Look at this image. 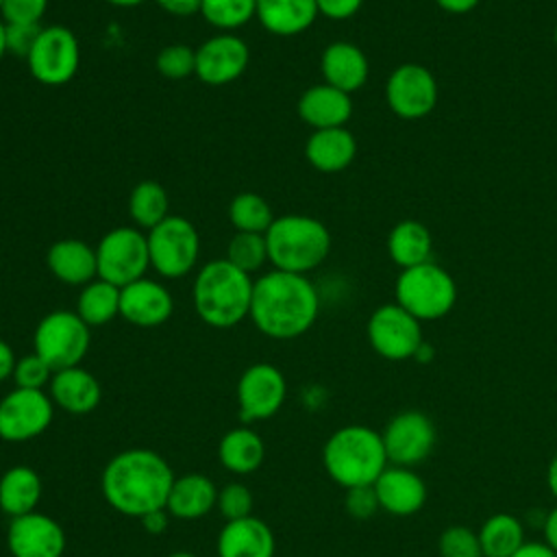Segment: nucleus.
I'll list each match as a JSON object with an SVG mask.
<instances>
[{"label": "nucleus", "instance_id": "nucleus-2", "mask_svg": "<svg viewBox=\"0 0 557 557\" xmlns=\"http://www.w3.org/2000/svg\"><path fill=\"white\" fill-rule=\"evenodd\" d=\"M320 311V298L307 274L270 270L252 285L250 320L272 339H294L307 333Z\"/></svg>", "mask_w": 557, "mask_h": 557}, {"label": "nucleus", "instance_id": "nucleus-20", "mask_svg": "<svg viewBox=\"0 0 557 557\" xmlns=\"http://www.w3.org/2000/svg\"><path fill=\"white\" fill-rule=\"evenodd\" d=\"M274 533L257 516L226 520L215 540L218 557H274Z\"/></svg>", "mask_w": 557, "mask_h": 557}, {"label": "nucleus", "instance_id": "nucleus-52", "mask_svg": "<svg viewBox=\"0 0 557 557\" xmlns=\"http://www.w3.org/2000/svg\"><path fill=\"white\" fill-rule=\"evenodd\" d=\"M107 2L113 4V7H137L141 2H146V0H107Z\"/></svg>", "mask_w": 557, "mask_h": 557}, {"label": "nucleus", "instance_id": "nucleus-46", "mask_svg": "<svg viewBox=\"0 0 557 557\" xmlns=\"http://www.w3.org/2000/svg\"><path fill=\"white\" fill-rule=\"evenodd\" d=\"M141 520L144 531H148L150 535H159L168 529V509H154L150 513H146Z\"/></svg>", "mask_w": 557, "mask_h": 557}, {"label": "nucleus", "instance_id": "nucleus-45", "mask_svg": "<svg viewBox=\"0 0 557 557\" xmlns=\"http://www.w3.org/2000/svg\"><path fill=\"white\" fill-rule=\"evenodd\" d=\"M165 13L176 15V17H189L200 13L202 0H154Z\"/></svg>", "mask_w": 557, "mask_h": 557}, {"label": "nucleus", "instance_id": "nucleus-48", "mask_svg": "<svg viewBox=\"0 0 557 557\" xmlns=\"http://www.w3.org/2000/svg\"><path fill=\"white\" fill-rule=\"evenodd\" d=\"M511 557H557L546 542H524Z\"/></svg>", "mask_w": 557, "mask_h": 557}, {"label": "nucleus", "instance_id": "nucleus-47", "mask_svg": "<svg viewBox=\"0 0 557 557\" xmlns=\"http://www.w3.org/2000/svg\"><path fill=\"white\" fill-rule=\"evenodd\" d=\"M15 363H17V359H15L13 348L9 346V342H4V339L0 337V383L7 381L9 376H13Z\"/></svg>", "mask_w": 557, "mask_h": 557}, {"label": "nucleus", "instance_id": "nucleus-17", "mask_svg": "<svg viewBox=\"0 0 557 557\" xmlns=\"http://www.w3.org/2000/svg\"><path fill=\"white\" fill-rule=\"evenodd\" d=\"M63 527L39 511L11 518L7 529V548L13 557H63Z\"/></svg>", "mask_w": 557, "mask_h": 557}, {"label": "nucleus", "instance_id": "nucleus-30", "mask_svg": "<svg viewBox=\"0 0 557 557\" xmlns=\"http://www.w3.org/2000/svg\"><path fill=\"white\" fill-rule=\"evenodd\" d=\"M433 239L429 228L418 220H400L387 237V252L403 270L431 261Z\"/></svg>", "mask_w": 557, "mask_h": 557}, {"label": "nucleus", "instance_id": "nucleus-39", "mask_svg": "<svg viewBox=\"0 0 557 557\" xmlns=\"http://www.w3.org/2000/svg\"><path fill=\"white\" fill-rule=\"evenodd\" d=\"M52 374H54V370L37 352H30V355H24L17 359L11 379L15 381V387L44 389L46 385H50Z\"/></svg>", "mask_w": 557, "mask_h": 557}, {"label": "nucleus", "instance_id": "nucleus-33", "mask_svg": "<svg viewBox=\"0 0 557 557\" xmlns=\"http://www.w3.org/2000/svg\"><path fill=\"white\" fill-rule=\"evenodd\" d=\"M168 191L157 181H141L131 189L128 196V213L133 222L141 228H154L159 222H163L168 213Z\"/></svg>", "mask_w": 557, "mask_h": 557}, {"label": "nucleus", "instance_id": "nucleus-42", "mask_svg": "<svg viewBox=\"0 0 557 557\" xmlns=\"http://www.w3.org/2000/svg\"><path fill=\"white\" fill-rule=\"evenodd\" d=\"M41 24H7L4 22V41H7V52L26 59L28 52L33 50L39 33H41Z\"/></svg>", "mask_w": 557, "mask_h": 557}, {"label": "nucleus", "instance_id": "nucleus-26", "mask_svg": "<svg viewBox=\"0 0 557 557\" xmlns=\"http://www.w3.org/2000/svg\"><path fill=\"white\" fill-rule=\"evenodd\" d=\"M218 505V487L215 483L200 474L189 472L183 476H174L170 496H168V513L181 520H198L207 516Z\"/></svg>", "mask_w": 557, "mask_h": 557}, {"label": "nucleus", "instance_id": "nucleus-31", "mask_svg": "<svg viewBox=\"0 0 557 557\" xmlns=\"http://www.w3.org/2000/svg\"><path fill=\"white\" fill-rule=\"evenodd\" d=\"M476 533L483 557H511L524 544V524L513 513L490 516Z\"/></svg>", "mask_w": 557, "mask_h": 557}, {"label": "nucleus", "instance_id": "nucleus-27", "mask_svg": "<svg viewBox=\"0 0 557 557\" xmlns=\"http://www.w3.org/2000/svg\"><path fill=\"white\" fill-rule=\"evenodd\" d=\"M315 0H257L259 24L278 37L305 33L318 17Z\"/></svg>", "mask_w": 557, "mask_h": 557}, {"label": "nucleus", "instance_id": "nucleus-53", "mask_svg": "<svg viewBox=\"0 0 557 557\" xmlns=\"http://www.w3.org/2000/svg\"><path fill=\"white\" fill-rule=\"evenodd\" d=\"M7 54V41H4V22L0 20V61Z\"/></svg>", "mask_w": 557, "mask_h": 557}, {"label": "nucleus", "instance_id": "nucleus-16", "mask_svg": "<svg viewBox=\"0 0 557 557\" xmlns=\"http://www.w3.org/2000/svg\"><path fill=\"white\" fill-rule=\"evenodd\" d=\"M250 61L246 41L233 33H218L196 48V76L213 87L237 81Z\"/></svg>", "mask_w": 557, "mask_h": 557}, {"label": "nucleus", "instance_id": "nucleus-21", "mask_svg": "<svg viewBox=\"0 0 557 557\" xmlns=\"http://www.w3.org/2000/svg\"><path fill=\"white\" fill-rule=\"evenodd\" d=\"M298 117L309 124L313 131L320 128H337L344 126L352 115L350 94L320 83L305 89L298 98Z\"/></svg>", "mask_w": 557, "mask_h": 557}, {"label": "nucleus", "instance_id": "nucleus-22", "mask_svg": "<svg viewBox=\"0 0 557 557\" xmlns=\"http://www.w3.org/2000/svg\"><path fill=\"white\" fill-rule=\"evenodd\" d=\"M48 387H50L48 396L52 398L54 407L72 416H85L94 411L102 398L98 379L81 366L57 370Z\"/></svg>", "mask_w": 557, "mask_h": 557}, {"label": "nucleus", "instance_id": "nucleus-55", "mask_svg": "<svg viewBox=\"0 0 557 557\" xmlns=\"http://www.w3.org/2000/svg\"><path fill=\"white\" fill-rule=\"evenodd\" d=\"M553 41H555V46H557V26H555V30H553Z\"/></svg>", "mask_w": 557, "mask_h": 557}, {"label": "nucleus", "instance_id": "nucleus-34", "mask_svg": "<svg viewBox=\"0 0 557 557\" xmlns=\"http://www.w3.org/2000/svg\"><path fill=\"white\" fill-rule=\"evenodd\" d=\"M228 220L237 233H265L274 222V213L263 196L244 191L231 200Z\"/></svg>", "mask_w": 557, "mask_h": 557}, {"label": "nucleus", "instance_id": "nucleus-11", "mask_svg": "<svg viewBox=\"0 0 557 557\" xmlns=\"http://www.w3.org/2000/svg\"><path fill=\"white\" fill-rule=\"evenodd\" d=\"M366 333L372 350L387 361H405L416 357L424 342L420 320L398 302L376 307L368 320Z\"/></svg>", "mask_w": 557, "mask_h": 557}, {"label": "nucleus", "instance_id": "nucleus-23", "mask_svg": "<svg viewBox=\"0 0 557 557\" xmlns=\"http://www.w3.org/2000/svg\"><path fill=\"white\" fill-rule=\"evenodd\" d=\"M320 70H322L324 83L346 94L361 89L370 74L368 57L359 46L350 41L329 44L320 57Z\"/></svg>", "mask_w": 557, "mask_h": 557}, {"label": "nucleus", "instance_id": "nucleus-1", "mask_svg": "<svg viewBox=\"0 0 557 557\" xmlns=\"http://www.w3.org/2000/svg\"><path fill=\"white\" fill-rule=\"evenodd\" d=\"M174 483L170 463L150 448H126L109 459L100 487L107 505L122 516L144 518L165 509Z\"/></svg>", "mask_w": 557, "mask_h": 557}, {"label": "nucleus", "instance_id": "nucleus-12", "mask_svg": "<svg viewBox=\"0 0 557 557\" xmlns=\"http://www.w3.org/2000/svg\"><path fill=\"white\" fill-rule=\"evenodd\" d=\"M54 418V403L44 389L15 387L0 398V440L20 444L48 431Z\"/></svg>", "mask_w": 557, "mask_h": 557}, {"label": "nucleus", "instance_id": "nucleus-29", "mask_svg": "<svg viewBox=\"0 0 557 557\" xmlns=\"http://www.w3.org/2000/svg\"><path fill=\"white\" fill-rule=\"evenodd\" d=\"M44 485L30 466H13L0 476V509L9 518L37 511Z\"/></svg>", "mask_w": 557, "mask_h": 557}, {"label": "nucleus", "instance_id": "nucleus-35", "mask_svg": "<svg viewBox=\"0 0 557 557\" xmlns=\"http://www.w3.org/2000/svg\"><path fill=\"white\" fill-rule=\"evenodd\" d=\"M200 15L213 28L231 33L257 15V0H202Z\"/></svg>", "mask_w": 557, "mask_h": 557}, {"label": "nucleus", "instance_id": "nucleus-40", "mask_svg": "<svg viewBox=\"0 0 557 557\" xmlns=\"http://www.w3.org/2000/svg\"><path fill=\"white\" fill-rule=\"evenodd\" d=\"M252 492L239 483H226L220 492H218V509L224 516V520H239V518H248L252 516Z\"/></svg>", "mask_w": 557, "mask_h": 557}, {"label": "nucleus", "instance_id": "nucleus-9", "mask_svg": "<svg viewBox=\"0 0 557 557\" xmlns=\"http://www.w3.org/2000/svg\"><path fill=\"white\" fill-rule=\"evenodd\" d=\"M98 276L124 287L146 274L150 268L148 237L133 226H117L102 235L96 246Z\"/></svg>", "mask_w": 557, "mask_h": 557}, {"label": "nucleus", "instance_id": "nucleus-41", "mask_svg": "<svg viewBox=\"0 0 557 557\" xmlns=\"http://www.w3.org/2000/svg\"><path fill=\"white\" fill-rule=\"evenodd\" d=\"M48 0H2L0 15L7 24H41Z\"/></svg>", "mask_w": 557, "mask_h": 557}, {"label": "nucleus", "instance_id": "nucleus-7", "mask_svg": "<svg viewBox=\"0 0 557 557\" xmlns=\"http://www.w3.org/2000/svg\"><path fill=\"white\" fill-rule=\"evenodd\" d=\"M91 326L83 322L76 311L59 309L44 315L35 329V352L57 372L81 366L89 350Z\"/></svg>", "mask_w": 557, "mask_h": 557}, {"label": "nucleus", "instance_id": "nucleus-38", "mask_svg": "<svg viewBox=\"0 0 557 557\" xmlns=\"http://www.w3.org/2000/svg\"><path fill=\"white\" fill-rule=\"evenodd\" d=\"M157 72L168 81H181L196 74V50L185 44H172L159 50Z\"/></svg>", "mask_w": 557, "mask_h": 557}, {"label": "nucleus", "instance_id": "nucleus-5", "mask_svg": "<svg viewBox=\"0 0 557 557\" xmlns=\"http://www.w3.org/2000/svg\"><path fill=\"white\" fill-rule=\"evenodd\" d=\"M265 244L274 270L307 274L329 257L331 233L318 218L287 213L274 218L265 231Z\"/></svg>", "mask_w": 557, "mask_h": 557}, {"label": "nucleus", "instance_id": "nucleus-8", "mask_svg": "<svg viewBox=\"0 0 557 557\" xmlns=\"http://www.w3.org/2000/svg\"><path fill=\"white\" fill-rule=\"evenodd\" d=\"M150 268L163 278H181L189 274L200 255V235L183 215H168L148 231Z\"/></svg>", "mask_w": 557, "mask_h": 557}, {"label": "nucleus", "instance_id": "nucleus-37", "mask_svg": "<svg viewBox=\"0 0 557 557\" xmlns=\"http://www.w3.org/2000/svg\"><path fill=\"white\" fill-rule=\"evenodd\" d=\"M440 557H483L479 533L466 524L446 527L437 540Z\"/></svg>", "mask_w": 557, "mask_h": 557}, {"label": "nucleus", "instance_id": "nucleus-3", "mask_svg": "<svg viewBox=\"0 0 557 557\" xmlns=\"http://www.w3.org/2000/svg\"><path fill=\"white\" fill-rule=\"evenodd\" d=\"M252 276L228 259L205 263L194 281L191 300L198 318L213 329H231L250 315Z\"/></svg>", "mask_w": 557, "mask_h": 557}, {"label": "nucleus", "instance_id": "nucleus-49", "mask_svg": "<svg viewBox=\"0 0 557 557\" xmlns=\"http://www.w3.org/2000/svg\"><path fill=\"white\" fill-rule=\"evenodd\" d=\"M544 540L557 553V507H553L544 518Z\"/></svg>", "mask_w": 557, "mask_h": 557}, {"label": "nucleus", "instance_id": "nucleus-4", "mask_svg": "<svg viewBox=\"0 0 557 557\" xmlns=\"http://www.w3.org/2000/svg\"><path fill=\"white\" fill-rule=\"evenodd\" d=\"M322 466L337 485L350 490L374 485L389 461L379 431L363 424H348L333 431L324 442Z\"/></svg>", "mask_w": 557, "mask_h": 557}, {"label": "nucleus", "instance_id": "nucleus-15", "mask_svg": "<svg viewBox=\"0 0 557 557\" xmlns=\"http://www.w3.org/2000/svg\"><path fill=\"white\" fill-rule=\"evenodd\" d=\"M385 98L394 115L420 120L437 104V81L424 65L403 63L389 74Z\"/></svg>", "mask_w": 557, "mask_h": 557}, {"label": "nucleus", "instance_id": "nucleus-28", "mask_svg": "<svg viewBox=\"0 0 557 557\" xmlns=\"http://www.w3.org/2000/svg\"><path fill=\"white\" fill-rule=\"evenodd\" d=\"M218 459L233 474H252L265 459V444L250 426H235L222 435Z\"/></svg>", "mask_w": 557, "mask_h": 557}, {"label": "nucleus", "instance_id": "nucleus-13", "mask_svg": "<svg viewBox=\"0 0 557 557\" xmlns=\"http://www.w3.org/2000/svg\"><path fill=\"white\" fill-rule=\"evenodd\" d=\"M381 437L389 466L413 468L433 453L437 429L424 411L407 409L387 422Z\"/></svg>", "mask_w": 557, "mask_h": 557}, {"label": "nucleus", "instance_id": "nucleus-51", "mask_svg": "<svg viewBox=\"0 0 557 557\" xmlns=\"http://www.w3.org/2000/svg\"><path fill=\"white\" fill-rule=\"evenodd\" d=\"M546 485L550 490V494L557 498V455L550 459L548 470H546Z\"/></svg>", "mask_w": 557, "mask_h": 557}, {"label": "nucleus", "instance_id": "nucleus-19", "mask_svg": "<svg viewBox=\"0 0 557 557\" xmlns=\"http://www.w3.org/2000/svg\"><path fill=\"white\" fill-rule=\"evenodd\" d=\"M379 507L405 518L418 513L426 503V483L418 472L403 466H387L374 481Z\"/></svg>", "mask_w": 557, "mask_h": 557}, {"label": "nucleus", "instance_id": "nucleus-36", "mask_svg": "<svg viewBox=\"0 0 557 557\" xmlns=\"http://www.w3.org/2000/svg\"><path fill=\"white\" fill-rule=\"evenodd\" d=\"M239 270L252 274L268 261L265 233H235L226 246V257Z\"/></svg>", "mask_w": 557, "mask_h": 557}, {"label": "nucleus", "instance_id": "nucleus-25", "mask_svg": "<svg viewBox=\"0 0 557 557\" xmlns=\"http://www.w3.org/2000/svg\"><path fill=\"white\" fill-rule=\"evenodd\" d=\"M357 154V139L344 126L313 131L305 144L307 161L324 174L346 170Z\"/></svg>", "mask_w": 557, "mask_h": 557}, {"label": "nucleus", "instance_id": "nucleus-32", "mask_svg": "<svg viewBox=\"0 0 557 557\" xmlns=\"http://www.w3.org/2000/svg\"><path fill=\"white\" fill-rule=\"evenodd\" d=\"M76 313L87 326H104L120 315V287L100 276L94 278L83 285L76 300Z\"/></svg>", "mask_w": 557, "mask_h": 557}, {"label": "nucleus", "instance_id": "nucleus-10", "mask_svg": "<svg viewBox=\"0 0 557 557\" xmlns=\"http://www.w3.org/2000/svg\"><path fill=\"white\" fill-rule=\"evenodd\" d=\"M33 78L48 87L70 83L81 63V46L76 35L65 26H44L33 50L26 57Z\"/></svg>", "mask_w": 557, "mask_h": 557}, {"label": "nucleus", "instance_id": "nucleus-50", "mask_svg": "<svg viewBox=\"0 0 557 557\" xmlns=\"http://www.w3.org/2000/svg\"><path fill=\"white\" fill-rule=\"evenodd\" d=\"M444 11L448 13H455V15H461V13H468L472 11L481 0H435Z\"/></svg>", "mask_w": 557, "mask_h": 557}, {"label": "nucleus", "instance_id": "nucleus-24", "mask_svg": "<svg viewBox=\"0 0 557 557\" xmlns=\"http://www.w3.org/2000/svg\"><path fill=\"white\" fill-rule=\"evenodd\" d=\"M48 270L54 278L67 285H87L98 278L96 248L81 239H59L48 248L46 255Z\"/></svg>", "mask_w": 557, "mask_h": 557}, {"label": "nucleus", "instance_id": "nucleus-43", "mask_svg": "<svg viewBox=\"0 0 557 557\" xmlns=\"http://www.w3.org/2000/svg\"><path fill=\"white\" fill-rule=\"evenodd\" d=\"M344 507H346L348 516H352L355 520L372 518L381 509L376 492H374V485H359V487L346 490Z\"/></svg>", "mask_w": 557, "mask_h": 557}, {"label": "nucleus", "instance_id": "nucleus-6", "mask_svg": "<svg viewBox=\"0 0 557 557\" xmlns=\"http://www.w3.org/2000/svg\"><path fill=\"white\" fill-rule=\"evenodd\" d=\"M394 292L396 302L420 322L444 318L457 300L455 278L433 261L403 270Z\"/></svg>", "mask_w": 557, "mask_h": 557}, {"label": "nucleus", "instance_id": "nucleus-44", "mask_svg": "<svg viewBox=\"0 0 557 557\" xmlns=\"http://www.w3.org/2000/svg\"><path fill=\"white\" fill-rule=\"evenodd\" d=\"M315 4L318 13L329 20H348L361 9L363 0H315Z\"/></svg>", "mask_w": 557, "mask_h": 557}, {"label": "nucleus", "instance_id": "nucleus-54", "mask_svg": "<svg viewBox=\"0 0 557 557\" xmlns=\"http://www.w3.org/2000/svg\"><path fill=\"white\" fill-rule=\"evenodd\" d=\"M168 557H196L194 553H187V550H176V553H172V555H168Z\"/></svg>", "mask_w": 557, "mask_h": 557}, {"label": "nucleus", "instance_id": "nucleus-14", "mask_svg": "<svg viewBox=\"0 0 557 557\" xmlns=\"http://www.w3.org/2000/svg\"><path fill=\"white\" fill-rule=\"evenodd\" d=\"M239 418L244 424L268 420L278 413L287 398V381L272 363L248 366L235 387Z\"/></svg>", "mask_w": 557, "mask_h": 557}, {"label": "nucleus", "instance_id": "nucleus-56", "mask_svg": "<svg viewBox=\"0 0 557 557\" xmlns=\"http://www.w3.org/2000/svg\"><path fill=\"white\" fill-rule=\"evenodd\" d=\"M0 7H2V0H0Z\"/></svg>", "mask_w": 557, "mask_h": 557}, {"label": "nucleus", "instance_id": "nucleus-18", "mask_svg": "<svg viewBox=\"0 0 557 557\" xmlns=\"http://www.w3.org/2000/svg\"><path fill=\"white\" fill-rule=\"evenodd\" d=\"M174 298L165 285L152 278H137L120 287V315L133 326L152 329L170 320Z\"/></svg>", "mask_w": 557, "mask_h": 557}]
</instances>
